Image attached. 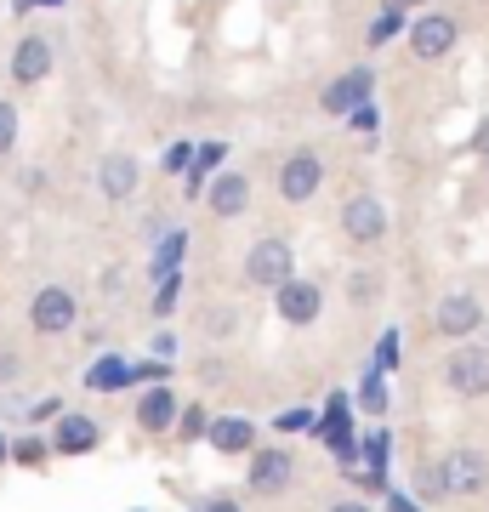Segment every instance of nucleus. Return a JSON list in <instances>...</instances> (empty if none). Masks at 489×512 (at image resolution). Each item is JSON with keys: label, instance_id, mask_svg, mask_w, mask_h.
Segmentation results:
<instances>
[{"label": "nucleus", "instance_id": "1", "mask_svg": "<svg viewBox=\"0 0 489 512\" xmlns=\"http://www.w3.org/2000/svg\"><path fill=\"white\" fill-rule=\"evenodd\" d=\"M245 279L251 285H268V291H279V285H290L296 279V262H290V239H256L251 256H245Z\"/></svg>", "mask_w": 489, "mask_h": 512}, {"label": "nucleus", "instance_id": "2", "mask_svg": "<svg viewBox=\"0 0 489 512\" xmlns=\"http://www.w3.org/2000/svg\"><path fill=\"white\" fill-rule=\"evenodd\" d=\"M438 484H444V495H455V501H472V495H484V484H489V461L478 456V450H450L444 467H438Z\"/></svg>", "mask_w": 489, "mask_h": 512}, {"label": "nucleus", "instance_id": "3", "mask_svg": "<svg viewBox=\"0 0 489 512\" xmlns=\"http://www.w3.org/2000/svg\"><path fill=\"white\" fill-rule=\"evenodd\" d=\"M342 234L353 239V245H381V239H387V211H381L376 194H353V200L342 205Z\"/></svg>", "mask_w": 489, "mask_h": 512}, {"label": "nucleus", "instance_id": "4", "mask_svg": "<svg viewBox=\"0 0 489 512\" xmlns=\"http://www.w3.org/2000/svg\"><path fill=\"white\" fill-rule=\"evenodd\" d=\"M29 319H35L40 336H63L74 325V296L63 285H40L35 302H29Z\"/></svg>", "mask_w": 489, "mask_h": 512}, {"label": "nucleus", "instance_id": "5", "mask_svg": "<svg viewBox=\"0 0 489 512\" xmlns=\"http://www.w3.org/2000/svg\"><path fill=\"white\" fill-rule=\"evenodd\" d=\"M319 183H325V165H319V154H290L285 165H279V194H285L290 205H302L319 194Z\"/></svg>", "mask_w": 489, "mask_h": 512}, {"label": "nucleus", "instance_id": "6", "mask_svg": "<svg viewBox=\"0 0 489 512\" xmlns=\"http://www.w3.org/2000/svg\"><path fill=\"white\" fill-rule=\"evenodd\" d=\"M455 393H467V399H484L489 393V348H461L450 353V365H444Z\"/></svg>", "mask_w": 489, "mask_h": 512}, {"label": "nucleus", "instance_id": "7", "mask_svg": "<svg viewBox=\"0 0 489 512\" xmlns=\"http://www.w3.org/2000/svg\"><path fill=\"white\" fill-rule=\"evenodd\" d=\"M478 325H484V308H478V296H472V291H455V296H444V302H438V336L467 342Z\"/></svg>", "mask_w": 489, "mask_h": 512}, {"label": "nucleus", "instance_id": "8", "mask_svg": "<svg viewBox=\"0 0 489 512\" xmlns=\"http://www.w3.org/2000/svg\"><path fill=\"white\" fill-rule=\"evenodd\" d=\"M52 74V40L46 35H23L18 52H12V80L18 86H40Z\"/></svg>", "mask_w": 489, "mask_h": 512}, {"label": "nucleus", "instance_id": "9", "mask_svg": "<svg viewBox=\"0 0 489 512\" xmlns=\"http://www.w3.org/2000/svg\"><path fill=\"white\" fill-rule=\"evenodd\" d=\"M370 86H376V80H370V69H347L342 80H330V86H325V97H319V103H325V114H353V109H364V103H370Z\"/></svg>", "mask_w": 489, "mask_h": 512}, {"label": "nucleus", "instance_id": "10", "mask_svg": "<svg viewBox=\"0 0 489 512\" xmlns=\"http://www.w3.org/2000/svg\"><path fill=\"white\" fill-rule=\"evenodd\" d=\"M450 46H455V23L444 18V12H427V18H416V29H410V52H416L421 63L444 57Z\"/></svg>", "mask_w": 489, "mask_h": 512}, {"label": "nucleus", "instance_id": "11", "mask_svg": "<svg viewBox=\"0 0 489 512\" xmlns=\"http://www.w3.org/2000/svg\"><path fill=\"white\" fill-rule=\"evenodd\" d=\"M319 308H325L319 285H308V279H290V285H279V319H285V325H313V319H319Z\"/></svg>", "mask_w": 489, "mask_h": 512}, {"label": "nucleus", "instance_id": "12", "mask_svg": "<svg viewBox=\"0 0 489 512\" xmlns=\"http://www.w3.org/2000/svg\"><path fill=\"white\" fill-rule=\"evenodd\" d=\"M319 433H325V444L336 450V461H342V467H353V461H359V444H353V421H347V399H342V393L325 404Z\"/></svg>", "mask_w": 489, "mask_h": 512}, {"label": "nucleus", "instance_id": "13", "mask_svg": "<svg viewBox=\"0 0 489 512\" xmlns=\"http://www.w3.org/2000/svg\"><path fill=\"white\" fill-rule=\"evenodd\" d=\"M290 473H296V461L285 450H256L251 461V490L256 495H285L290 490Z\"/></svg>", "mask_w": 489, "mask_h": 512}, {"label": "nucleus", "instance_id": "14", "mask_svg": "<svg viewBox=\"0 0 489 512\" xmlns=\"http://www.w3.org/2000/svg\"><path fill=\"white\" fill-rule=\"evenodd\" d=\"M205 439L217 444L222 456H245L256 444V421H245V416H211L205 421Z\"/></svg>", "mask_w": 489, "mask_h": 512}, {"label": "nucleus", "instance_id": "15", "mask_svg": "<svg viewBox=\"0 0 489 512\" xmlns=\"http://www.w3.org/2000/svg\"><path fill=\"white\" fill-rule=\"evenodd\" d=\"M97 188H103L109 200H131V194H137V160H131V154H109V160L97 165Z\"/></svg>", "mask_w": 489, "mask_h": 512}, {"label": "nucleus", "instance_id": "16", "mask_svg": "<svg viewBox=\"0 0 489 512\" xmlns=\"http://www.w3.org/2000/svg\"><path fill=\"white\" fill-rule=\"evenodd\" d=\"M91 444H97V421L91 416H63L52 433V450L57 456H86Z\"/></svg>", "mask_w": 489, "mask_h": 512}, {"label": "nucleus", "instance_id": "17", "mask_svg": "<svg viewBox=\"0 0 489 512\" xmlns=\"http://www.w3.org/2000/svg\"><path fill=\"white\" fill-rule=\"evenodd\" d=\"M205 200H211V211H217V217H239V211L251 205V183H245L239 171H228V177H217V183H211V194H205Z\"/></svg>", "mask_w": 489, "mask_h": 512}, {"label": "nucleus", "instance_id": "18", "mask_svg": "<svg viewBox=\"0 0 489 512\" xmlns=\"http://www.w3.org/2000/svg\"><path fill=\"white\" fill-rule=\"evenodd\" d=\"M137 421H143L148 433H165V427L177 421V399H171L165 387H148V393H143V404H137Z\"/></svg>", "mask_w": 489, "mask_h": 512}, {"label": "nucleus", "instance_id": "19", "mask_svg": "<svg viewBox=\"0 0 489 512\" xmlns=\"http://www.w3.org/2000/svg\"><path fill=\"white\" fill-rule=\"evenodd\" d=\"M86 387L91 393H120V387H131V365L109 353V359H97V365L86 370Z\"/></svg>", "mask_w": 489, "mask_h": 512}, {"label": "nucleus", "instance_id": "20", "mask_svg": "<svg viewBox=\"0 0 489 512\" xmlns=\"http://www.w3.org/2000/svg\"><path fill=\"white\" fill-rule=\"evenodd\" d=\"M222 154H228V143L194 148V160H188V200H200L205 194V177H211V165H222Z\"/></svg>", "mask_w": 489, "mask_h": 512}, {"label": "nucleus", "instance_id": "21", "mask_svg": "<svg viewBox=\"0 0 489 512\" xmlns=\"http://www.w3.org/2000/svg\"><path fill=\"white\" fill-rule=\"evenodd\" d=\"M182 251H188V234H165V245H160V256H154V279H165V274H177V262H182Z\"/></svg>", "mask_w": 489, "mask_h": 512}, {"label": "nucleus", "instance_id": "22", "mask_svg": "<svg viewBox=\"0 0 489 512\" xmlns=\"http://www.w3.org/2000/svg\"><path fill=\"white\" fill-rule=\"evenodd\" d=\"M381 376H387V370H376V365L364 376V410H370V416H387V382H381Z\"/></svg>", "mask_w": 489, "mask_h": 512}, {"label": "nucleus", "instance_id": "23", "mask_svg": "<svg viewBox=\"0 0 489 512\" xmlns=\"http://www.w3.org/2000/svg\"><path fill=\"white\" fill-rule=\"evenodd\" d=\"M399 29H404V6H387V12L370 23V46H387V40L399 35Z\"/></svg>", "mask_w": 489, "mask_h": 512}, {"label": "nucleus", "instance_id": "24", "mask_svg": "<svg viewBox=\"0 0 489 512\" xmlns=\"http://www.w3.org/2000/svg\"><path fill=\"white\" fill-rule=\"evenodd\" d=\"M18 148V103H0V154Z\"/></svg>", "mask_w": 489, "mask_h": 512}, {"label": "nucleus", "instance_id": "25", "mask_svg": "<svg viewBox=\"0 0 489 512\" xmlns=\"http://www.w3.org/2000/svg\"><path fill=\"white\" fill-rule=\"evenodd\" d=\"M273 427H279V433H308V427H313V410H302V404H296V410H285Z\"/></svg>", "mask_w": 489, "mask_h": 512}, {"label": "nucleus", "instance_id": "26", "mask_svg": "<svg viewBox=\"0 0 489 512\" xmlns=\"http://www.w3.org/2000/svg\"><path fill=\"white\" fill-rule=\"evenodd\" d=\"M177 416H182V439H200V433H205V421H211V416L200 410V404H188V410H177Z\"/></svg>", "mask_w": 489, "mask_h": 512}, {"label": "nucleus", "instance_id": "27", "mask_svg": "<svg viewBox=\"0 0 489 512\" xmlns=\"http://www.w3.org/2000/svg\"><path fill=\"white\" fill-rule=\"evenodd\" d=\"M177 285H182L177 274H165V279H160V296H154V313H171V308H177Z\"/></svg>", "mask_w": 489, "mask_h": 512}, {"label": "nucleus", "instance_id": "28", "mask_svg": "<svg viewBox=\"0 0 489 512\" xmlns=\"http://www.w3.org/2000/svg\"><path fill=\"white\" fill-rule=\"evenodd\" d=\"M376 285H381L376 274H353V285H347V296H353V302H359V308H364V302L376 296Z\"/></svg>", "mask_w": 489, "mask_h": 512}, {"label": "nucleus", "instance_id": "29", "mask_svg": "<svg viewBox=\"0 0 489 512\" xmlns=\"http://www.w3.org/2000/svg\"><path fill=\"white\" fill-rule=\"evenodd\" d=\"M188 160H194V143H177L165 154V171H188Z\"/></svg>", "mask_w": 489, "mask_h": 512}, {"label": "nucleus", "instance_id": "30", "mask_svg": "<svg viewBox=\"0 0 489 512\" xmlns=\"http://www.w3.org/2000/svg\"><path fill=\"white\" fill-rule=\"evenodd\" d=\"M12 456H18V461H40V456H46V444H40V439H18Z\"/></svg>", "mask_w": 489, "mask_h": 512}, {"label": "nucleus", "instance_id": "31", "mask_svg": "<svg viewBox=\"0 0 489 512\" xmlns=\"http://www.w3.org/2000/svg\"><path fill=\"white\" fill-rule=\"evenodd\" d=\"M165 365H131V382H160Z\"/></svg>", "mask_w": 489, "mask_h": 512}, {"label": "nucleus", "instance_id": "32", "mask_svg": "<svg viewBox=\"0 0 489 512\" xmlns=\"http://www.w3.org/2000/svg\"><path fill=\"white\" fill-rule=\"evenodd\" d=\"M353 126H359V131H376V109H370V103H364V109H353Z\"/></svg>", "mask_w": 489, "mask_h": 512}, {"label": "nucleus", "instance_id": "33", "mask_svg": "<svg viewBox=\"0 0 489 512\" xmlns=\"http://www.w3.org/2000/svg\"><path fill=\"white\" fill-rule=\"evenodd\" d=\"M387 512H421V507L410 501V495H387Z\"/></svg>", "mask_w": 489, "mask_h": 512}, {"label": "nucleus", "instance_id": "34", "mask_svg": "<svg viewBox=\"0 0 489 512\" xmlns=\"http://www.w3.org/2000/svg\"><path fill=\"white\" fill-rule=\"evenodd\" d=\"M472 148H478V154H484V160H489V120H484V126H478V131H472Z\"/></svg>", "mask_w": 489, "mask_h": 512}, {"label": "nucleus", "instance_id": "35", "mask_svg": "<svg viewBox=\"0 0 489 512\" xmlns=\"http://www.w3.org/2000/svg\"><path fill=\"white\" fill-rule=\"evenodd\" d=\"M12 370H18V359H12V353H0V382H12Z\"/></svg>", "mask_w": 489, "mask_h": 512}, {"label": "nucleus", "instance_id": "36", "mask_svg": "<svg viewBox=\"0 0 489 512\" xmlns=\"http://www.w3.org/2000/svg\"><path fill=\"white\" fill-rule=\"evenodd\" d=\"M330 512H370V507H364V501H336Z\"/></svg>", "mask_w": 489, "mask_h": 512}, {"label": "nucleus", "instance_id": "37", "mask_svg": "<svg viewBox=\"0 0 489 512\" xmlns=\"http://www.w3.org/2000/svg\"><path fill=\"white\" fill-rule=\"evenodd\" d=\"M29 6H63V0H18V12H29Z\"/></svg>", "mask_w": 489, "mask_h": 512}, {"label": "nucleus", "instance_id": "38", "mask_svg": "<svg viewBox=\"0 0 489 512\" xmlns=\"http://www.w3.org/2000/svg\"><path fill=\"white\" fill-rule=\"evenodd\" d=\"M211 512H234V501H217V507H211Z\"/></svg>", "mask_w": 489, "mask_h": 512}, {"label": "nucleus", "instance_id": "39", "mask_svg": "<svg viewBox=\"0 0 489 512\" xmlns=\"http://www.w3.org/2000/svg\"><path fill=\"white\" fill-rule=\"evenodd\" d=\"M0 461H6V444H0Z\"/></svg>", "mask_w": 489, "mask_h": 512}, {"label": "nucleus", "instance_id": "40", "mask_svg": "<svg viewBox=\"0 0 489 512\" xmlns=\"http://www.w3.org/2000/svg\"><path fill=\"white\" fill-rule=\"evenodd\" d=\"M399 6H410V0H399Z\"/></svg>", "mask_w": 489, "mask_h": 512}]
</instances>
